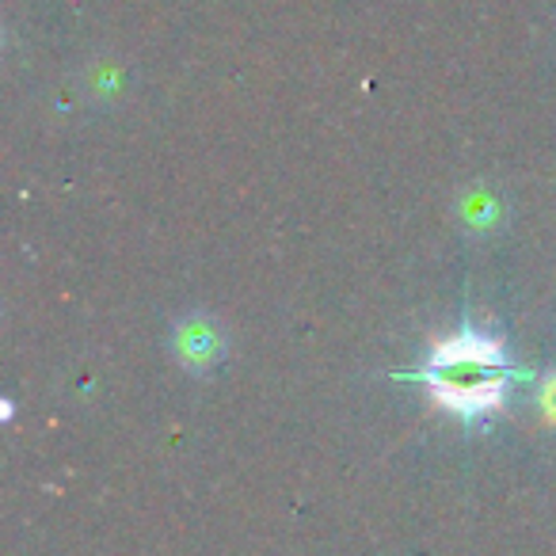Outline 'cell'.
Instances as JSON below:
<instances>
[{
	"mask_svg": "<svg viewBox=\"0 0 556 556\" xmlns=\"http://www.w3.org/2000/svg\"><path fill=\"white\" fill-rule=\"evenodd\" d=\"M541 416L556 427V374H548V378L541 381Z\"/></svg>",
	"mask_w": 556,
	"mask_h": 556,
	"instance_id": "cell-3",
	"label": "cell"
},
{
	"mask_svg": "<svg viewBox=\"0 0 556 556\" xmlns=\"http://www.w3.org/2000/svg\"><path fill=\"white\" fill-rule=\"evenodd\" d=\"M176 358L191 374L214 370L225 358V340L217 332V325H210L206 317H191L176 328Z\"/></svg>",
	"mask_w": 556,
	"mask_h": 556,
	"instance_id": "cell-2",
	"label": "cell"
},
{
	"mask_svg": "<svg viewBox=\"0 0 556 556\" xmlns=\"http://www.w3.org/2000/svg\"><path fill=\"white\" fill-rule=\"evenodd\" d=\"M515 370L503 358V343L495 336H480L477 328H462L450 340H439L419 370L427 393L465 424L495 416L507 401V386Z\"/></svg>",
	"mask_w": 556,
	"mask_h": 556,
	"instance_id": "cell-1",
	"label": "cell"
}]
</instances>
